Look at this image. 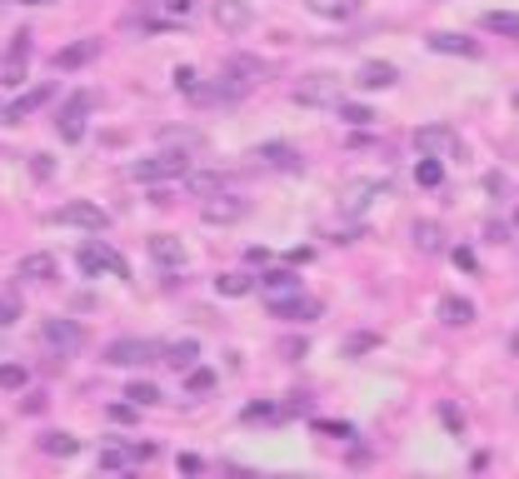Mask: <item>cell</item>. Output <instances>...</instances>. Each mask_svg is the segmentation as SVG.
<instances>
[{
	"label": "cell",
	"mask_w": 519,
	"mask_h": 479,
	"mask_svg": "<svg viewBox=\"0 0 519 479\" xmlns=\"http://www.w3.org/2000/svg\"><path fill=\"white\" fill-rule=\"evenodd\" d=\"M76 265H80V275H90V280H130L125 255L110 250L105 240H86V245H76Z\"/></svg>",
	"instance_id": "1"
},
{
	"label": "cell",
	"mask_w": 519,
	"mask_h": 479,
	"mask_svg": "<svg viewBox=\"0 0 519 479\" xmlns=\"http://www.w3.org/2000/svg\"><path fill=\"white\" fill-rule=\"evenodd\" d=\"M130 175L135 180H185L190 175V155L185 150H175V145H165V150H150V155H141L135 165H130Z\"/></svg>",
	"instance_id": "2"
},
{
	"label": "cell",
	"mask_w": 519,
	"mask_h": 479,
	"mask_svg": "<svg viewBox=\"0 0 519 479\" xmlns=\"http://www.w3.org/2000/svg\"><path fill=\"white\" fill-rule=\"evenodd\" d=\"M385 190H389L385 175H360V180H350L345 190H340V215H365Z\"/></svg>",
	"instance_id": "3"
},
{
	"label": "cell",
	"mask_w": 519,
	"mask_h": 479,
	"mask_svg": "<svg viewBox=\"0 0 519 479\" xmlns=\"http://www.w3.org/2000/svg\"><path fill=\"white\" fill-rule=\"evenodd\" d=\"M295 100L300 106H340V75H330V70L300 75L295 80Z\"/></svg>",
	"instance_id": "4"
},
{
	"label": "cell",
	"mask_w": 519,
	"mask_h": 479,
	"mask_svg": "<svg viewBox=\"0 0 519 479\" xmlns=\"http://www.w3.org/2000/svg\"><path fill=\"white\" fill-rule=\"evenodd\" d=\"M150 360H160V345L155 340H110L105 345L110 370H130V364H150Z\"/></svg>",
	"instance_id": "5"
},
{
	"label": "cell",
	"mask_w": 519,
	"mask_h": 479,
	"mask_svg": "<svg viewBox=\"0 0 519 479\" xmlns=\"http://www.w3.org/2000/svg\"><path fill=\"white\" fill-rule=\"evenodd\" d=\"M31 31H15L11 51H5V60H0V90H21L25 86V60H31Z\"/></svg>",
	"instance_id": "6"
},
{
	"label": "cell",
	"mask_w": 519,
	"mask_h": 479,
	"mask_svg": "<svg viewBox=\"0 0 519 479\" xmlns=\"http://www.w3.org/2000/svg\"><path fill=\"white\" fill-rule=\"evenodd\" d=\"M250 215V200H240L235 190H220V195H205L200 200V220L205 225H235Z\"/></svg>",
	"instance_id": "7"
},
{
	"label": "cell",
	"mask_w": 519,
	"mask_h": 479,
	"mask_svg": "<svg viewBox=\"0 0 519 479\" xmlns=\"http://www.w3.org/2000/svg\"><path fill=\"white\" fill-rule=\"evenodd\" d=\"M90 106H96V96H70L60 106V115H55V130H60V140H70V145H80L86 140V115Z\"/></svg>",
	"instance_id": "8"
},
{
	"label": "cell",
	"mask_w": 519,
	"mask_h": 479,
	"mask_svg": "<svg viewBox=\"0 0 519 479\" xmlns=\"http://www.w3.org/2000/svg\"><path fill=\"white\" fill-rule=\"evenodd\" d=\"M41 340L60 355H80L86 350V330H80L76 319H41Z\"/></svg>",
	"instance_id": "9"
},
{
	"label": "cell",
	"mask_w": 519,
	"mask_h": 479,
	"mask_svg": "<svg viewBox=\"0 0 519 479\" xmlns=\"http://www.w3.org/2000/svg\"><path fill=\"white\" fill-rule=\"evenodd\" d=\"M145 250H150L155 270H170V275H180V270L190 265V250H185L180 235H155V240H150Z\"/></svg>",
	"instance_id": "10"
},
{
	"label": "cell",
	"mask_w": 519,
	"mask_h": 479,
	"mask_svg": "<svg viewBox=\"0 0 519 479\" xmlns=\"http://www.w3.org/2000/svg\"><path fill=\"white\" fill-rule=\"evenodd\" d=\"M55 225H70V230H105L110 215L100 210V205H90V200H70V205L55 210Z\"/></svg>",
	"instance_id": "11"
},
{
	"label": "cell",
	"mask_w": 519,
	"mask_h": 479,
	"mask_svg": "<svg viewBox=\"0 0 519 479\" xmlns=\"http://www.w3.org/2000/svg\"><path fill=\"white\" fill-rule=\"evenodd\" d=\"M414 150H420V155H430V160L465 155V150H460V140H454V130H444V125H420V130H414Z\"/></svg>",
	"instance_id": "12"
},
{
	"label": "cell",
	"mask_w": 519,
	"mask_h": 479,
	"mask_svg": "<svg viewBox=\"0 0 519 479\" xmlns=\"http://www.w3.org/2000/svg\"><path fill=\"white\" fill-rule=\"evenodd\" d=\"M210 15L225 35H240L255 25V11H250V0H210Z\"/></svg>",
	"instance_id": "13"
},
{
	"label": "cell",
	"mask_w": 519,
	"mask_h": 479,
	"mask_svg": "<svg viewBox=\"0 0 519 479\" xmlns=\"http://www.w3.org/2000/svg\"><path fill=\"white\" fill-rule=\"evenodd\" d=\"M270 309H275V319H295V325L324 315V305L314 295H305V290H295V295H285V299H270Z\"/></svg>",
	"instance_id": "14"
},
{
	"label": "cell",
	"mask_w": 519,
	"mask_h": 479,
	"mask_svg": "<svg viewBox=\"0 0 519 479\" xmlns=\"http://www.w3.org/2000/svg\"><path fill=\"white\" fill-rule=\"evenodd\" d=\"M255 160H265V165H270V170H285V175L305 170L300 150H295V145H285V140H265V145L255 150Z\"/></svg>",
	"instance_id": "15"
},
{
	"label": "cell",
	"mask_w": 519,
	"mask_h": 479,
	"mask_svg": "<svg viewBox=\"0 0 519 479\" xmlns=\"http://www.w3.org/2000/svg\"><path fill=\"white\" fill-rule=\"evenodd\" d=\"M434 55H460V60H479V41H469V35H460V31H434L430 41Z\"/></svg>",
	"instance_id": "16"
},
{
	"label": "cell",
	"mask_w": 519,
	"mask_h": 479,
	"mask_svg": "<svg viewBox=\"0 0 519 479\" xmlns=\"http://www.w3.org/2000/svg\"><path fill=\"white\" fill-rule=\"evenodd\" d=\"M360 90H389V86H400V65H389V60H365L355 70Z\"/></svg>",
	"instance_id": "17"
},
{
	"label": "cell",
	"mask_w": 519,
	"mask_h": 479,
	"mask_svg": "<svg viewBox=\"0 0 519 479\" xmlns=\"http://www.w3.org/2000/svg\"><path fill=\"white\" fill-rule=\"evenodd\" d=\"M185 185H190L195 200H205V195L235 190V175H230V170H190V175H185Z\"/></svg>",
	"instance_id": "18"
},
{
	"label": "cell",
	"mask_w": 519,
	"mask_h": 479,
	"mask_svg": "<svg viewBox=\"0 0 519 479\" xmlns=\"http://www.w3.org/2000/svg\"><path fill=\"white\" fill-rule=\"evenodd\" d=\"M50 96H55L50 86H35V90H25L21 100H11V106L0 110V120H5V125H21V120H25V115H35V110H41Z\"/></svg>",
	"instance_id": "19"
},
{
	"label": "cell",
	"mask_w": 519,
	"mask_h": 479,
	"mask_svg": "<svg viewBox=\"0 0 519 479\" xmlns=\"http://www.w3.org/2000/svg\"><path fill=\"white\" fill-rule=\"evenodd\" d=\"M255 285H260V295H265V299H285V295H295V290H300V275L275 265V270H265Z\"/></svg>",
	"instance_id": "20"
},
{
	"label": "cell",
	"mask_w": 519,
	"mask_h": 479,
	"mask_svg": "<svg viewBox=\"0 0 519 479\" xmlns=\"http://www.w3.org/2000/svg\"><path fill=\"white\" fill-rule=\"evenodd\" d=\"M15 275H21V280H35V285H50V280H55V255H45V250H31V255H21Z\"/></svg>",
	"instance_id": "21"
},
{
	"label": "cell",
	"mask_w": 519,
	"mask_h": 479,
	"mask_svg": "<svg viewBox=\"0 0 519 479\" xmlns=\"http://www.w3.org/2000/svg\"><path fill=\"white\" fill-rule=\"evenodd\" d=\"M100 55V41H80V45H60V51H55V70H80V65H90Z\"/></svg>",
	"instance_id": "22"
},
{
	"label": "cell",
	"mask_w": 519,
	"mask_h": 479,
	"mask_svg": "<svg viewBox=\"0 0 519 479\" xmlns=\"http://www.w3.org/2000/svg\"><path fill=\"white\" fill-rule=\"evenodd\" d=\"M160 360L175 364V370H195V360H200V340H160Z\"/></svg>",
	"instance_id": "23"
},
{
	"label": "cell",
	"mask_w": 519,
	"mask_h": 479,
	"mask_svg": "<svg viewBox=\"0 0 519 479\" xmlns=\"http://www.w3.org/2000/svg\"><path fill=\"white\" fill-rule=\"evenodd\" d=\"M440 319L454 325V330H465L469 319H475V305H469L465 295H440Z\"/></svg>",
	"instance_id": "24"
},
{
	"label": "cell",
	"mask_w": 519,
	"mask_h": 479,
	"mask_svg": "<svg viewBox=\"0 0 519 479\" xmlns=\"http://www.w3.org/2000/svg\"><path fill=\"white\" fill-rule=\"evenodd\" d=\"M320 21H355L360 15V0H305Z\"/></svg>",
	"instance_id": "25"
},
{
	"label": "cell",
	"mask_w": 519,
	"mask_h": 479,
	"mask_svg": "<svg viewBox=\"0 0 519 479\" xmlns=\"http://www.w3.org/2000/svg\"><path fill=\"white\" fill-rule=\"evenodd\" d=\"M35 445L45 449V455H55V459H70V455H80V439L76 435H65V429H45Z\"/></svg>",
	"instance_id": "26"
},
{
	"label": "cell",
	"mask_w": 519,
	"mask_h": 479,
	"mask_svg": "<svg viewBox=\"0 0 519 479\" xmlns=\"http://www.w3.org/2000/svg\"><path fill=\"white\" fill-rule=\"evenodd\" d=\"M410 235H414V250H420V255H440L444 250V230L434 220H414Z\"/></svg>",
	"instance_id": "27"
},
{
	"label": "cell",
	"mask_w": 519,
	"mask_h": 479,
	"mask_svg": "<svg viewBox=\"0 0 519 479\" xmlns=\"http://www.w3.org/2000/svg\"><path fill=\"white\" fill-rule=\"evenodd\" d=\"M215 290H220V295H225V299H240V295H255V275H245V270H240V275H235V270H225V275H215Z\"/></svg>",
	"instance_id": "28"
},
{
	"label": "cell",
	"mask_w": 519,
	"mask_h": 479,
	"mask_svg": "<svg viewBox=\"0 0 519 479\" xmlns=\"http://www.w3.org/2000/svg\"><path fill=\"white\" fill-rule=\"evenodd\" d=\"M141 459V445H110V449H100V469H130Z\"/></svg>",
	"instance_id": "29"
},
{
	"label": "cell",
	"mask_w": 519,
	"mask_h": 479,
	"mask_svg": "<svg viewBox=\"0 0 519 479\" xmlns=\"http://www.w3.org/2000/svg\"><path fill=\"white\" fill-rule=\"evenodd\" d=\"M414 185H424V190H440V185H444V160L420 155V165H414Z\"/></svg>",
	"instance_id": "30"
},
{
	"label": "cell",
	"mask_w": 519,
	"mask_h": 479,
	"mask_svg": "<svg viewBox=\"0 0 519 479\" xmlns=\"http://www.w3.org/2000/svg\"><path fill=\"white\" fill-rule=\"evenodd\" d=\"M125 400H130V405H135V410H150V405H160L165 394H160V390H155V384H145V380H135V384H125Z\"/></svg>",
	"instance_id": "31"
},
{
	"label": "cell",
	"mask_w": 519,
	"mask_h": 479,
	"mask_svg": "<svg viewBox=\"0 0 519 479\" xmlns=\"http://www.w3.org/2000/svg\"><path fill=\"white\" fill-rule=\"evenodd\" d=\"M485 31H499V35H509V41H519V15L514 11H489Z\"/></svg>",
	"instance_id": "32"
},
{
	"label": "cell",
	"mask_w": 519,
	"mask_h": 479,
	"mask_svg": "<svg viewBox=\"0 0 519 479\" xmlns=\"http://www.w3.org/2000/svg\"><path fill=\"white\" fill-rule=\"evenodd\" d=\"M150 5L165 15V21H190L195 15V0H150Z\"/></svg>",
	"instance_id": "33"
},
{
	"label": "cell",
	"mask_w": 519,
	"mask_h": 479,
	"mask_svg": "<svg viewBox=\"0 0 519 479\" xmlns=\"http://www.w3.org/2000/svg\"><path fill=\"white\" fill-rule=\"evenodd\" d=\"M225 75H270L265 60H250V55H230L225 60Z\"/></svg>",
	"instance_id": "34"
},
{
	"label": "cell",
	"mask_w": 519,
	"mask_h": 479,
	"mask_svg": "<svg viewBox=\"0 0 519 479\" xmlns=\"http://www.w3.org/2000/svg\"><path fill=\"white\" fill-rule=\"evenodd\" d=\"M15 319H21V295H15V290H0V330H11Z\"/></svg>",
	"instance_id": "35"
},
{
	"label": "cell",
	"mask_w": 519,
	"mask_h": 479,
	"mask_svg": "<svg viewBox=\"0 0 519 479\" xmlns=\"http://www.w3.org/2000/svg\"><path fill=\"white\" fill-rule=\"evenodd\" d=\"M375 335H345V340H340V355H345V360H355V355H369L375 350Z\"/></svg>",
	"instance_id": "36"
},
{
	"label": "cell",
	"mask_w": 519,
	"mask_h": 479,
	"mask_svg": "<svg viewBox=\"0 0 519 479\" xmlns=\"http://www.w3.org/2000/svg\"><path fill=\"white\" fill-rule=\"evenodd\" d=\"M340 120H345V125H355V130H365L369 125V120H375V110H369V106H345V100H340Z\"/></svg>",
	"instance_id": "37"
},
{
	"label": "cell",
	"mask_w": 519,
	"mask_h": 479,
	"mask_svg": "<svg viewBox=\"0 0 519 479\" xmlns=\"http://www.w3.org/2000/svg\"><path fill=\"white\" fill-rule=\"evenodd\" d=\"M185 390H190V394L215 390V370H185Z\"/></svg>",
	"instance_id": "38"
},
{
	"label": "cell",
	"mask_w": 519,
	"mask_h": 479,
	"mask_svg": "<svg viewBox=\"0 0 519 479\" xmlns=\"http://www.w3.org/2000/svg\"><path fill=\"white\" fill-rule=\"evenodd\" d=\"M25 380H31V370H25V364H0V390H21Z\"/></svg>",
	"instance_id": "39"
},
{
	"label": "cell",
	"mask_w": 519,
	"mask_h": 479,
	"mask_svg": "<svg viewBox=\"0 0 519 479\" xmlns=\"http://www.w3.org/2000/svg\"><path fill=\"white\" fill-rule=\"evenodd\" d=\"M50 175H55V160L50 155H31V180H50Z\"/></svg>",
	"instance_id": "40"
},
{
	"label": "cell",
	"mask_w": 519,
	"mask_h": 479,
	"mask_svg": "<svg viewBox=\"0 0 519 479\" xmlns=\"http://www.w3.org/2000/svg\"><path fill=\"white\" fill-rule=\"evenodd\" d=\"M175 86H180V90H185V96H195V90L205 86V80H200V75H195V70H190V65H180V70H175Z\"/></svg>",
	"instance_id": "41"
},
{
	"label": "cell",
	"mask_w": 519,
	"mask_h": 479,
	"mask_svg": "<svg viewBox=\"0 0 519 479\" xmlns=\"http://www.w3.org/2000/svg\"><path fill=\"white\" fill-rule=\"evenodd\" d=\"M314 429H324V435H340V439H355V429L340 425V419H314Z\"/></svg>",
	"instance_id": "42"
},
{
	"label": "cell",
	"mask_w": 519,
	"mask_h": 479,
	"mask_svg": "<svg viewBox=\"0 0 519 479\" xmlns=\"http://www.w3.org/2000/svg\"><path fill=\"white\" fill-rule=\"evenodd\" d=\"M105 415L115 419V425H135V405H110Z\"/></svg>",
	"instance_id": "43"
},
{
	"label": "cell",
	"mask_w": 519,
	"mask_h": 479,
	"mask_svg": "<svg viewBox=\"0 0 519 479\" xmlns=\"http://www.w3.org/2000/svg\"><path fill=\"white\" fill-rule=\"evenodd\" d=\"M200 469H205V459H200V455H190V449H185V455H180V474H200Z\"/></svg>",
	"instance_id": "44"
},
{
	"label": "cell",
	"mask_w": 519,
	"mask_h": 479,
	"mask_svg": "<svg viewBox=\"0 0 519 479\" xmlns=\"http://www.w3.org/2000/svg\"><path fill=\"white\" fill-rule=\"evenodd\" d=\"M454 265H460V270L469 275V270H475V250H454Z\"/></svg>",
	"instance_id": "45"
},
{
	"label": "cell",
	"mask_w": 519,
	"mask_h": 479,
	"mask_svg": "<svg viewBox=\"0 0 519 479\" xmlns=\"http://www.w3.org/2000/svg\"><path fill=\"white\" fill-rule=\"evenodd\" d=\"M280 355H290V360H295V355H305V340H285Z\"/></svg>",
	"instance_id": "46"
},
{
	"label": "cell",
	"mask_w": 519,
	"mask_h": 479,
	"mask_svg": "<svg viewBox=\"0 0 519 479\" xmlns=\"http://www.w3.org/2000/svg\"><path fill=\"white\" fill-rule=\"evenodd\" d=\"M21 5H55V0H21Z\"/></svg>",
	"instance_id": "47"
},
{
	"label": "cell",
	"mask_w": 519,
	"mask_h": 479,
	"mask_svg": "<svg viewBox=\"0 0 519 479\" xmlns=\"http://www.w3.org/2000/svg\"><path fill=\"white\" fill-rule=\"evenodd\" d=\"M509 350H514V355H519V330H514V340H509Z\"/></svg>",
	"instance_id": "48"
},
{
	"label": "cell",
	"mask_w": 519,
	"mask_h": 479,
	"mask_svg": "<svg viewBox=\"0 0 519 479\" xmlns=\"http://www.w3.org/2000/svg\"><path fill=\"white\" fill-rule=\"evenodd\" d=\"M514 405H519V394H514Z\"/></svg>",
	"instance_id": "49"
}]
</instances>
